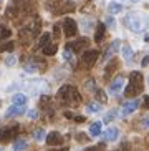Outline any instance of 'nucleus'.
Wrapping results in <instances>:
<instances>
[{"label":"nucleus","mask_w":149,"mask_h":151,"mask_svg":"<svg viewBox=\"0 0 149 151\" xmlns=\"http://www.w3.org/2000/svg\"><path fill=\"white\" fill-rule=\"evenodd\" d=\"M57 100L60 103H63V105H66V106H78L80 103H81V95H80L76 86L63 85L62 88L58 90Z\"/></svg>","instance_id":"obj_1"},{"label":"nucleus","mask_w":149,"mask_h":151,"mask_svg":"<svg viewBox=\"0 0 149 151\" xmlns=\"http://www.w3.org/2000/svg\"><path fill=\"white\" fill-rule=\"evenodd\" d=\"M124 25L131 32L139 33L149 27V17H146L144 14H139V12H129L124 17Z\"/></svg>","instance_id":"obj_2"},{"label":"nucleus","mask_w":149,"mask_h":151,"mask_svg":"<svg viewBox=\"0 0 149 151\" xmlns=\"http://www.w3.org/2000/svg\"><path fill=\"white\" fill-rule=\"evenodd\" d=\"M143 81H144L143 73L141 71H133L131 75H129V83L126 85V96L133 98V96H136V95H139L143 91V88H144Z\"/></svg>","instance_id":"obj_3"},{"label":"nucleus","mask_w":149,"mask_h":151,"mask_svg":"<svg viewBox=\"0 0 149 151\" xmlns=\"http://www.w3.org/2000/svg\"><path fill=\"white\" fill-rule=\"evenodd\" d=\"M47 5L52 10V14H55V15H63V14H68V12L74 10V4L71 0H50Z\"/></svg>","instance_id":"obj_4"},{"label":"nucleus","mask_w":149,"mask_h":151,"mask_svg":"<svg viewBox=\"0 0 149 151\" xmlns=\"http://www.w3.org/2000/svg\"><path fill=\"white\" fill-rule=\"evenodd\" d=\"M98 57H100L98 50H86L83 53V57H81V65H83L85 68H91L93 65L96 63Z\"/></svg>","instance_id":"obj_5"},{"label":"nucleus","mask_w":149,"mask_h":151,"mask_svg":"<svg viewBox=\"0 0 149 151\" xmlns=\"http://www.w3.org/2000/svg\"><path fill=\"white\" fill-rule=\"evenodd\" d=\"M63 32H65V35L68 38L76 35V32H78V25L74 22L73 18H65V22H63Z\"/></svg>","instance_id":"obj_6"},{"label":"nucleus","mask_w":149,"mask_h":151,"mask_svg":"<svg viewBox=\"0 0 149 151\" xmlns=\"http://www.w3.org/2000/svg\"><path fill=\"white\" fill-rule=\"evenodd\" d=\"M18 126H12V128H2L0 129V141L2 143H7L10 141V139H13V138L17 136L18 133Z\"/></svg>","instance_id":"obj_7"},{"label":"nucleus","mask_w":149,"mask_h":151,"mask_svg":"<svg viewBox=\"0 0 149 151\" xmlns=\"http://www.w3.org/2000/svg\"><path fill=\"white\" fill-rule=\"evenodd\" d=\"M86 47H88V38H78V40L70 42V43L66 45V48H70L71 52H81Z\"/></svg>","instance_id":"obj_8"},{"label":"nucleus","mask_w":149,"mask_h":151,"mask_svg":"<svg viewBox=\"0 0 149 151\" xmlns=\"http://www.w3.org/2000/svg\"><path fill=\"white\" fill-rule=\"evenodd\" d=\"M45 139H47V145L48 146H57V145H60L63 141V136L58 131H52V133H48L45 136Z\"/></svg>","instance_id":"obj_9"},{"label":"nucleus","mask_w":149,"mask_h":151,"mask_svg":"<svg viewBox=\"0 0 149 151\" xmlns=\"http://www.w3.org/2000/svg\"><path fill=\"white\" fill-rule=\"evenodd\" d=\"M27 111V108H25V105H12V106L7 110V113H5V116L7 118H13V116H20V115H23Z\"/></svg>","instance_id":"obj_10"},{"label":"nucleus","mask_w":149,"mask_h":151,"mask_svg":"<svg viewBox=\"0 0 149 151\" xmlns=\"http://www.w3.org/2000/svg\"><path fill=\"white\" fill-rule=\"evenodd\" d=\"M123 85H124V78L121 75L119 76H116L113 81H111V85H110V91L113 95H118L121 90H123Z\"/></svg>","instance_id":"obj_11"},{"label":"nucleus","mask_w":149,"mask_h":151,"mask_svg":"<svg viewBox=\"0 0 149 151\" xmlns=\"http://www.w3.org/2000/svg\"><path fill=\"white\" fill-rule=\"evenodd\" d=\"M118 136H119V129L116 126H110L105 131V134H103L105 141H114V139H118Z\"/></svg>","instance_id":"obj_12"},{"label":"nucleus","mask_w":149,"mask_h":151,"mask_svg":"<svg viewBox=\"0 0 149 151\" xmlns=\"http://www.w3.org/2000/svg\"><path fill=\"white\" fill-rule=\"evenodd\" d=\"M138 106H139V101L138 100H133V101H126L123 105V115L126 116V115H131L133 111H136L138 110Z\"/></svg>","instance_id":"obj_13"},{"label":"nucleus","mask_w":149,"mask_h":151,"mask_svg":"<svg viewBox=\"0 0 149 151\" xmlns=\"http://www.w3.org/2000/svg\"><path fill=\"white\" fill-rule=\"evenodd\" d=\"M105 32H106V25L105 23H98L96 33H95V42H96V43H101V42H103V38H105Z\"/></svg>","instance_id":"obj_14"},{"label":"nucleus","mask_w":149,"mask_h":151,"mask_svg":"<svg viewBox=\"0 0 149 151\" xmlns=\"http://www.w3.org/2000/svg\"><path fill=\"white\" fill-rule=\"evenodd\" d=\"M45 68V63H37V62H32V63H27L25 65V70L33 73V71H42Z\"/></svg>","instance_id":"obj_15"},{"label":"nucleus","mask_w":149,"mask_h":151,"mask_svg":"<svg viewBox=\"0 0 149 151\" xmlns=\"http://www.w3.org/2000/svg\"><path fill=\"white\" fill-rule=\"evenodd\" d=\"M101 128H103V123H101V121H95V123L90 126V134H91V136H100Z\"/></svg>","instance_id":"obj_16"},{"label":"nucleus","mask_w":149,"mask_h":151,"mask_svg":"<svg viewBox=\"0 0 149 151\" xmlns=\"http://www.w3.org/2000/svg\"><path fill=\"white\" fill-rule=\"evenodd\" d=\"M12 101H13V105H27V101H28V96L27 95H23V93H17L15 96L12 98Z\"/></svg>","instance_id":"obj_17"},{"label":"nucleus","mask_w":149,"mask_h":151,"mask_svg":"<svg viewBox=\"0 0 149 151\" xmlns=\"http://www.w3.org/2000/svg\"><path fill=\"white\" fill-rule=\"evenodd\" d=\"M118 45H119V40H114L113 43L110 45V48H108V52H106V55H105V60L111 58V55H114L116 52H118Z\"/></svg>","instance_id":"obj_18"},{"label":"nucleus","mask_w":149,"mask_h":151,"mask_svg":"<svg viewBox=\"0 0 149 151\" xmlns=\"http://www.w3.org/2000/svg\"><path fill=\"white\" fill-rule=\"evenodd\" d=\"M42 50H43V53H45V55H48V57H50V55H55V53H57L58 47H57L55 43H48V45H45Z\"/></svg>","instance_id":"obj_19"},{"label":"nucleus","mask_w":149,"mask_h":151,"mask_svg":"<svg viewBox=\"0 0 149 151\" xmlns=\"http://www.w3.org/2000/svg\"><path fill=\"white\" fill-rule=\"evenodd\" d=\"M123 57L126 58L128 62H133V57H134V53H133V48L129 47V45H123Z\"/></svg>","instance_id":"obj_20"},{"label":"nucleus","mask_w":149,"mask_h":151,"mask_svg":"<svg viewBox=\"0 0 149 151\" xmlns=\"http://www.w3.org/2000/svg\"><path fill=\"white\" fill-rule=\"evenodd\" d=\"M27 146H28V143L25 139H17L13 143V151H23V150H27Z\"/></svg>","instance_id":"obj_21"},{"label":"nucleus","mask_w":149,"mask_h":151,"mask_svg":"<svg viewBox=\"0 0 149 151\" xmlns=\"http://www.w3.org/2000/svg\"><path fill=\"white\" fill-rule=\"evenodd\" d=\"M108 10H110V14H119L121 10H123V5L118 4V2H111L108 5Z\"/></svg>","instance_id":"obj_22"},{"label":"nucleus","mask_w":149,"mask_h":151,"mask_svg":"<svg viewBox=\"0 0 149 151\" xmlns=\"http://www.w3.org/2000/svg\"><path fill=\"white\" fill-rule=\"evenodd\" d=\"M10 35H12L10 28H7L5 25H0V40H5V38H9Z\"/></svg>","instance_id":"obj_23"},{"label":"nucleus","mask_w":149,"mask_h":151,"mask_svg":"<svg viewBox=\"0 0 149 151\" xmlns=\"http://www.w3.org/2000/svg\"><path fill=\"white\" fill-rule=\"evenodd\" d=\"M15 48V43L13 42H5V43L0 45V52H12Z\"/></svg>","instance_id":"obj_24"},{"label":"nucleus","mask_w":149,"mask_h":151,"mask_svg":"<svg viewBox=\"0 0 149 151\" xmlns=\"http://www.w3.org/2000/svg\"><path fill=\"white\" fill-rule=\"evenodd\" d=\"M48 42H50V33H43L42 38H40V42H38V47L40 48H43L45 45H48Z\"/></svg>","instance_id":"obj_25"},{"label":"nucleus","mask_w":149,"mask_h":151,"mask_svg":"<svg viewBox=\"0 0 149 151\" xmlns=\"http://www.w3.org/2000/svg\"><path fill=\"white\" fill-rule=\"evenodd\" d=\"M45 136H47V134H45V131L42 128H38V129H35V131H33V138H35V139H38V141L45 139Z\"/></svg>","instance_id":"obj_26"},{"label":"nucleus","mask_w":149,"mask_h":151,"mask_svg":"<svg viewBox=\"0 0 149 151\" xmlns=\"http://www.w3.org/2000/svg\"><path fill=\"white\" fill-rule=\"evenodd\" d=\"M100 103H90L86 106V111H90V113H98L100 111Z\"/></svg>","instance_id":"obj_27"},{"label":"nucleus","mask_w":149,"mask_h":151,"mask_svg":"<svg viewBox=\"0 0 149 151\" xmlns=\"http://www.w3.org/2000/svg\"><path fill=\"white\" fill-rule=\"evenodd\" d=\"M15 63H17V58L13 57V55H9V57L5 58V65H7V67H13Z\"/></svg>","instance_id":"obj_28"},{"label":"nucleus","mask_w":149,"mask_h":151,"mask_svg":"<svg viewBox=\"0 0 149 151\" xmlns=\"http://www.w3.org/2000/svg\"><path fill=\"white\" fill-rule=\"evenodd\" d=\"M63 58H65L66 62H73V52H71L70 48H66L65 52H63Z\"/></svg>","instance_id":"obj_29"},{"label":"nucleus","mask_w":149,"mask_h":151,"mask_svg":"<svg viewBox=\"0 0 149 151\" xmlns=\"http://www.w3.org/2000/svg\"><path fill=\"white\" fill-rule=\"evenodd\" d=\"M96 96H98V100H100L101 103H106V100H108V98H106V95L103 93L101 90H96Z\"/></svg>","instance_id":"obj_30"},{"label":"nucleus","mask_w":149,"mask_h":151,"mask_svg":"<svg viewBox=\"0 0 149 151\" xmlns=\"http://www.w3.org/2000/svg\"><path fill=\"white\" fill-rule=\"evenodd\" d=\"M118 116V113H116V110H113V113H108L106 115V121H111V120H114Z\"/></svg>","instance_id":"obj_31"},{"label":"nucleus","mask_w":149,"mask_h":151,"mask_svg":"<svg viewBox=\"0 0 149 151\" xmlns=\"http://www.w3.org/2000/svg\"><path fill=\"white\" fill-rule=\"evenodd\" d=\"M27 116H28L30 120H35L37 116H38V113H37L35 110H30V111H28V113H27Z\"/></svg>","instance_id":"obj_32"},{"label":"nucleus","mask_w":149,"mask_h":151,"mask_svg":"<svg viewBox=\"0 0 149 151\" xmlns=\"http://www.w3.org/2000/svg\"><path fill=\"white\" fill-rule=\"evenodd\" d=\"M143 108L149 110V96H143Z\"/></svg>","instance_id":"obj_33"},{"label":"nucleus","mask_w":149,"mask_h":151,"mask_svg":"<svg viewBox=\"0 0 149 151\" xmlns=\"http://www.w3.org/2000/svg\"><path fill=\"white\" fill-rule=\"evenodd\" d=\"M50 103V96H42V101H40V106H45Z\"/></svg>","instance_id":"obj_34"},{"label":"nucleus","mask_w":149,"mask_h":151,"mask_svg":"<svg viewBox=\"0 0 149 151\" xmlns=\"http://www.w3.org/2000/svg\"><path fill=\"white\" fill-rule=\"evenodd\" d=\"M106 23H108V27H113V28H114V25H116V22H114V18H111V17H108Z\"/></svg>","instance_id":"obj_35"},{"label":"nucleus","mask_w":149,"mask_h":151,"mask_svg":"<svg viewBox=\"0 0 149 151\" xmlns=\"http://www.w3.org/2000/svg\"><path fill=\"white\" fill-rule=\"evenodd\" d=\"M143 124H144L146 128L149 129V118H144V120H143Z\"/></svg>","instance_id":"obj_36"},{"label":"nucleus","mask_w":149,"mask_h":151,"mask_svg":"<svg viewBox=\"0 0 149 151\" xmlns=\"http://www.w3.org/2000/svg\"><path fill=\"white\" fill-rule=\"evenodd\" d=\"M55 35H60V27L58 25H55Z\"/></svg>","instance_id":"obj_37"},{"label":"nucleus","mask_w":149,"mask_h":151,"mask_svg":"<svg viewBox=\"0 0 149 151\" xmlns=\"http://www.w3.org/2000/svg\"><path fill=\"white\" fill-rule=\"evenodd\" d=\"M148 63H149V57H146L144 60H143V65H144V67H146V65H148Z\"/></svg>","instance_id":"obj_38"},{"label":"nucleus","mask_w":149,"mask_h":151,"mask_svg":"<svg viewBox=\"0 0 149 151\" xmlns=\"http://www.w3.org/2000/svg\"><path fill=\"white\" fill-rule=\"evenodd\" d=\"M74 120H76V121H80V123H81V121H85V118H83V116H76Z\"/></svg>","instance_id":"obj_39"},{"label":"nucleus","mask_w":149,"mask_h":151,"mask_svg":"<svg viewBox=\"0 0 149 151\" xmlns=\"http://www.w3.org/2000/svg\"><path fill=\"white\" fill-rule=\"evenodd\" d=\"M85 151H96V148H88V150H85Z\"/></svg>","instance_id":"obj_40"},{"label":"nucleus","mask_w":149,"mask_h":151,"mask_svg":"<svg viewBox=\"0 0 149 151\" xmlns=\"http://www.w3.org/2000/svg\"><path fill=\"white\" fill-rule=\"evenodd\" d=\"M131 2H139V0H131Z\"/></svg>","instance_id":"obj_41"},{"label":"nucleus","mask_w":149,"mask_h":151,"mask_svg":"<svg viewBox=\"0 0 149 151\" xmlns=\"http://www.w3.org/2000/svg\"><path fill=\"white\" fill-rule=\"evenodd\" d=\"M148 85H149V76H148Z\"/></svg>","instance_id":"obj_42"},{"label":"nucleus","mask_w":149,"mask_h":151,"mask_svg":"<svg viewBox=\"0 0 149 151\" xmlns=\"http://www.w3.org/2000/svg\"><path fill=\"white\" fill-rule=\"evenodd\" d=\"M0 151H4V150H2V148H0Z\"/></svg>","instance_id":"obj_43"},{"label":"nucleus","mask_w":149,"mask_h":151,"mask_svg":"<svg viewBox=\"0 0 149 151\" xmlns=\"http://www.w3.org/2000/svg\"><path fill=\"white\" fill-rule=\"evenodd\" d=\"M0 105H2V101H0Z\"/></svg>","instance_id":"obj_44"},{"label":"nucleus","mask_w":149,"mask_h":151,"mask_svg":"<svg viewBox=\"0 0 149 151\" xmlns=\"http://www.w3.org/2000/svg\"><path fill=\"white\" fill-rule=\"evenodd\" d=\"M0 2H2V0H0Z\"/></svg>","instance_id":"obj_45"}]
</instances>
